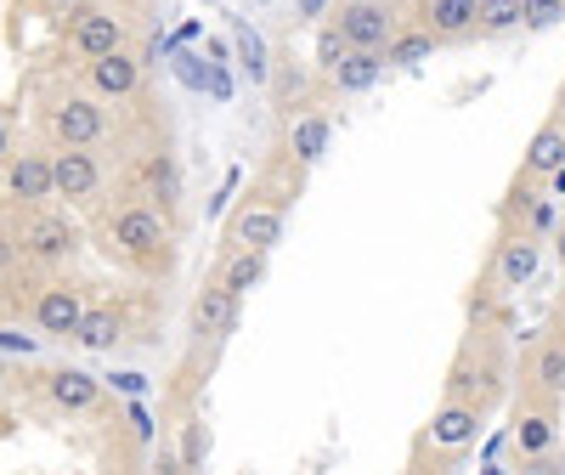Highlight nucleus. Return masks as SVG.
I'll use <instances>...</instances> for the list:
<instances>
[{
	"instance_id": "15",
	"label": "nucleus",
	"mask_w": 565,
	"mask_h": 475,
	"mask_svg": "<svg viewBox=\"0 0 565 475\" xmlns=\"http://www.w3.org/2000/svg\"><path fill=\"white\" fill-rule=\"evenodd\" d=\"M232 45H238V63H244V74L255 80V85H266V74H271V63H266V40L244 23V18H232Z\"/></svg>"
},
{
	"instance_id": "28",
	"label": "nucleus",
	"mask_w": 565,
	"mask_h": 475,
	"mask_svg": "<svg viewBox=\"0 0 565 475\" xmlns=\"http://www.w3.org/2000/svg\"><path fill=\"white\" fill-rule=\"evenodd\" d=\"M148 181H153V193H159L164 204H175V165H170V159H153V165H148Z\"/></svg>"
},
{
	"instance_id": "34",
	"label": "nucleus",
	"mask_w": 565,
	"mask_h": 475,
	"mask_svg": "<svg viewBox=\"0 0 565 475\" xmlns=\"http://www.w3.org/2000/svg\"><path fill=\"white\" fill-rule=\"evenodd\" d=\"M559 108H565V85H559Z\"/></svg>"
},
{
	"instance_id": "31",
	"label": "nucleus",
	"mask_w": 565,
	"mask_h": 475,
	"mask_svg": "<svg viewBox=\"0 0 565 475\" xmlns=\"http://www.w3.org/2000/svg\"><path fill=\"white\" fill-rule=\"evenodd\" d=\"M328 12V0H300V18H322Z\"/></svg>"
},
{
	"instance_id": "25",
	"label": "nucleus",
	"mask_w": 565,
	"mask_h": 475,
	"mask_svg": "<svg viewBox=\"0 0 565 475\" xmlns=\"http://www.w3.org/2000/svg\"><path fill=\"white\" fill-rule=\"evenodd\" d=\"M565 18V0H521V23L526 29H554Z\"/></svg>"
},
{
	"instance_id": "23",
	"label": "nucleus",
	"mask_w": 565,
	"mask_h": 475,
	"mask_svg": "<svg viewBox=\"0 0 565 475\" xmlns=\"http://www.w3.org/2000/svg\"><path fill=\"white\" fill-rule=\"evenodd\" d=\"M521 23V0H476V29L481 34H503Z\"/></svg>"
},
{
	"instance_id": "20",
	"label": "nucleus",
	"mask_w": 565,
	"mask_h": 475,
	"mask_svg": "<svg viewBox=\"0 0 565 475\" xmlns=\"http://www.w3.org/2000/svg\"><path fill=\"white\" fill-rule=\"evenodd\" d=\"M74 340H79L85 351H108V346L119 340V317H114V312H85L79 328H74Z\"/></svg>"
},
{
	"instance_id": "13",
	"label": "nucleus",
	"mask_w": 565,
	"mask_h": 475,
	"mask_svg": "<svg viewBox=\"0 0 565 475\" xmlns=\"http://www.w3.org/2000/svg\"><path fill=\"white\" fill-rule=\"evenodd\" d=\"M232 238H238V244L244 250H271L277 244V238H282V215L277 210H244L238 221H232Z\"/></svg>"
},
{
	"instance_id": "21",
	"label": "nucleus",
	"mask_w": 565,
	"mask_h": 475,
	"mask_svg": "<svg viewBox=\"0 0 565 475\" xmlns=\"http://www.w3.org/2000/svg\"><path fill=\"white\" fill-rule=\"evenodd\" d=\"M514 442H521L526 458L548 453V447H554V419H548V413H526L521 424H514Z\"/></svg>"
},
{
	"instance_id": "33",
	"label": "nucleus",
	"mask_w": 565,
	"mask_h": 475,
	"mask_svg": "<svg viewBox=\"0 0 565 475\" xmlns=\"http://www.w3.org/2000/svg\"><path fill=\"white\" fill-rule=\"evenodd\" d=\"M554 250H559V266H565V226H559V238H554Z\"/></svg>"
},
{
	"instance_id": "32",
	"label": "nucleus",
	"mask_w": 565,
	"mask_h": 475,
	"mask_svg": "<svg viewBox=\"0 0 565 475\" xmlns=\"http://www.w3.org/2000/svg\"><path fill=\"white\" fill-rule=\"evenodd\" d=\"M12 154V141H7V125H0V159H7Z\"/></svg>"
},
{
	"instance_id": "26",
	"label": "nucleus",
	"mask_w": 565,
	"mask_h": 475,
	"mask_svg": "<svg viewBox=\"0 0 565 475\" xmlns=\"http://www.w3.org/2000/svg\"><path fill=\"white\" fill-rule=\"evenodd\" d=\"M537 386L543 391H565V346H548L537 357Z\"/></svg>"
},
{
	"instance_id": "3",
	"label": "nucleus",
	"mask_w": 565,
	"mask_h": 475,
	"mask_svg": "<svg viewBox=\"0 0 565 475\" xmlns=\"http://www.w3.org/2000/svg\"><path fill=\"white\" fill-rule=\"evenodd\" d=\"M340 34H345V45H362V52H385L391 18H385V7H373V0H356V7L340 12Z\"/></svg>"
},
{
	"instance_id": "6",
	"label": "nucleus",
	"mask_w": 565,
	"mask_h": 475,
	"mask_svg": "<svg viewBox=\"0 0 565 475\" xmlns=\"http://www.w3.org/2000/svg\"><path fill=\"white\" fill-rule=\"evenodd\" d=\"M136 80H141V63L125 52H103V57H90V85L103 91V97H130L136 91Z\"/></svg>"
},
{
	"instance_id": "11",
	"label": "nucleus",
	"mask_w": 565,
	"mask_h": 475,
	"mask_svg": "<svg viewBox=\"0 0 565 475\" xmlns=\"http://www.w3.org/2000/svg\"><path fill=\"white\" fill-rule=\"evenodd\" d=\"M7 187L18 199H52V159H40V154H18L12 170H7Z\"/></svg>"
},
{
	"instance_id": "9",
	"label": "nucleus",
	"mask_w": 565,
	"mask_h": 475,
	"mask_svg": "<svg viewBox=\"0 0 565 475\" xmlns=\"http://www.w3.org/2000/svg\"><path fill=\"white\" fill-rule=\"evenodd\" d=\"M79 317H85V306H79L74 289H45L40 306H34V323L45 328V335H63V340L79 328Z\"/></svg>"
},
{
	"instance_id": "1",
	"label": "nucleus",
	"mask_w": 565,
	"mask_h": 475,
	"mask_svg": "<svg viewBox=\"0 0 565 475\" xmlns=\"http://www.w3.org/2000/svg\"><path fill=\"white\" fill-rule=\"evenodd\" d=\"M164 221H159V210H125L119 221H114V244L125 250V255H136V261H148V255H159L164 250Z\"/></svg>"
},
{
	"instance_id": "8",
	"label": "nucleus",
	"mask_w": 565,
	"mask_h": 475,
	"mask_svg": "<svg viewBox=\"0 0 565 475\" xmlns=\"http://www.w3.org/2000/svg\"><path fill=\"white\" fill-rule=\"evenodd\" d=\"M23 244H29V255H40V261H63V255L74 250V226H68L63 215H34V221L23 226Z\"/></svg>"
},
{
	"instance_id": "18",
	"label": "nucleus",
	"mask_w": 565,
	"mask_h": 475,
	"mask_svg": "<svg viewBox=\"0 0 565 475\" xmlns=\"http://www.w3.org/2000/svg\"><path fill=\"white\" fill-rule=\"evenodd\" d=\"M260 277H266V250H238V255H232V266H226V277H221V283H226V289L244 300V295L255 289V283H260Z\"/></svg>"
},
{
	"instance_id": "22",
	"label": "nucleus",
	"mask_w": 565,
	"mask_h": 475,
	"mask_svg": "<svg viewBox=\"0 0 565 475\" xmlns=\"http://www.w3.org/2000/svg\"><path fill=\"white\" fill-rule=\"evenodd\" d=\"M436 40H441V34H402V40H385V63L413 68V63H424V57L436 52Z\"/></svg>"
},
{
	"instance_id": "17",
	"label": "nucleus",
	"mask_w": 565,
	"mask_h": 475,
	"mask_svg": "<svg viewBox=\"0 0 565 475\" xmlns=\"http://www.w3.org/2000/svg\"><path fill=\"white\" fill-rule=\"evenodd\" d=\"M554 165H565V130H559V125H543V130L532 136V148H526V170H532V176H548Z\"/></svg>"
},
{
	"instance_id": "2",
	"label": "nucleus",
	"mask_w": 565,
	"mask_h": 475,
	"mask_svg": "<svg viewBox=\"0 0 565 475\" xmlns=\"http://www.w3.org/2000/svg\"><path fill=\"white\" fill-rule=\"evenodd\" d=\"M52 136L63 148H90V141L103 136V108L90 97H68L63 108H52Z\"/></svg>"
},
{
	"instance_id": "7",
	"label": "nucleus",
	"mask_w": 565,
	"mask_h": 475,
	"mask_svg": "<svg viewBox=\"0 0 565 475\" xmlns=\"http://www.w3.org/2000/svg\"><path fill=\"white\" fill-rule=\"evenodd\" d=\"M193 328H199V335H232V328H238V295H232L226 283L204 289L193 300Z\"/></svg>"
},
{
	"instance_id": "27",
	"label": "nucleus",
	"mask_w": 565,
	"mask_h": 475,
	"mask_svg": "<svg viewBox=\"0 0 565 475\" xmlns=\"http://www.w3.org/2000/svg\"><path fill=\"white\" fill-rule=\"evenodd\" d=\"M345 52H351V45H345L340 29H322V34H317V63H322V68H334Z\"/></svg>"
},
{
	"instance_id": "10",
	"label": "nucleus",
	"mask_w": 565,
	"mask_h": 475,
	"mask_svg": "<svg viewBox=\"0 0 565 475\" xmlns=\"http://www.w3.org/2000/svg\"><path fill=\"white\" fill-rule=\"evenodd\" d=\"M328 74H334L340 91H373V85H380V74H385V52H362V45H351V52Z\"/></svg>"
},
{
	"instance_id": "12",
	"label": "nucleus",
	"mask_w": 565,
	"mask_h": 475,
	"mask_svg": "<svg viewBox=\"0 0 565 475\" xmlns=\"http://www.w3.org/2000/svg\"><path fill=\"white\" fill-rule=\"evenodd\" d=\"M476 424H481V413L469 408V402H447L436 419H430V436L441 442V447H463V442H476Z\"/></svg>"
},
{
	"instance_id": "29",
	"label": "nucleus",
	"mask_w": 565,
	"mask_h": 475,
	"mask_svg": "<svg viewBox=\"0 0 565 475\" xmlns=\"http://www.w3.org/2000/svg\"><path fill=\"white\" fill-rule=\"evenodd\" d=\"M204 453H210V431H204V424H186V442H181V464L193 469V464H199Z\"/></svg>"
},
{
	"instance_id": "19",
	"label": "nucleus",
	"mask_w": 565,
	"mask_h": 475,
	"mask_svg": "<svg viewBox=\"0 0 565 475\" xmlns=\"http://www.w3.org/2000/svg\"><path fill=\"white\" fill-rule=\"evenodd\" d=\"M430 29H436L441 40L476 29V0H436V7H430Z\"/></svg>"
},
{
	"instance_id": "24",
	"label": "nucleus",
	"mask_w": 565,
	"mask_h": 475,
	"mask_svg": "<svg viewBox=\"0 0 565 475\" xmlns=\"http://www.w3.org/2000/svg\"><path fill=\"white\" fill-rule=\"evenodd\" d=\"M322 148H328V119H300L295 125V159L300 165H317Z\"/></svg>"
},
{
	"instance_id": "30",
	"label": "nucleus",
	"mask_w": 565,
	"mask_h": 475,
	"mask_svg": "<svg viewBox=\"0 0 565 475\" xmlns=\"http://www.w3.org/2000/svg\"><path fill=\"white\" fill-rule=\"evenodd\" d=\"M0 351H34L29 335H12V328H0Z\"/></svg>"
},
{
	"instance_id": "14",
	"label": "nucleus",
	"mask_w": 565,
	"mask_h": 475,
	"mask_svg": "<svg viewBox=\"0 0 565 475\" xmlns=\"http://www.w3.org/2000/svg\"><path fill=\"white\" fill-rule=\"evenodd\" d=\"M52 402L68 408V413L97 408V379H90L85 368H63V373H52Z\"/></svg>"
},
{
	"instance_id": "4",
	"label": "nucleus",
	"mask_w": 565,
	"mask_h": 475,
	"mask_svg": "<svg viewBox=\"0 0 565 475\" xmlns=\"http://www.w3.org/2000/svg\"><path fill=\"white\" fill-rule=\"evenodd\" d=\"M52 193L63 199H90L97 193V159H90L85 148H63L52 159Z\"/></svg>"
},
{
	"instance_id": "5",
	"label": "nucleus",
	"mask_w": 565,
	"mask_h": 475,
	"mask_svg": "<svg viewBox=\"0 0 565 475\" xmlns=\"http://www.w3.org/2000/svg\"><path fill=\"white\" fill-rule=\"evenodd\" d=\"M74 45H79L85 57H103V52H119V45H125V29H119V18H108V12L79 7V12H74Z\"/></svg>"
},
{
	"instance_id": "16",
	"label": "nucleus",
	"mask_w": 565,
	"mask_h": 475,
	"mask_svg": "<svg viewBox=\"0 0 565 475\" xmlns=\"http://www.w3.org/2000/svg\"><path fill=\"white\" fill-rule=\"evenodd\" d=\"M532 272H537V244L532 238H509L503 255H498V277L503 283H532Z\"/></svg>"
}]
</instances>
